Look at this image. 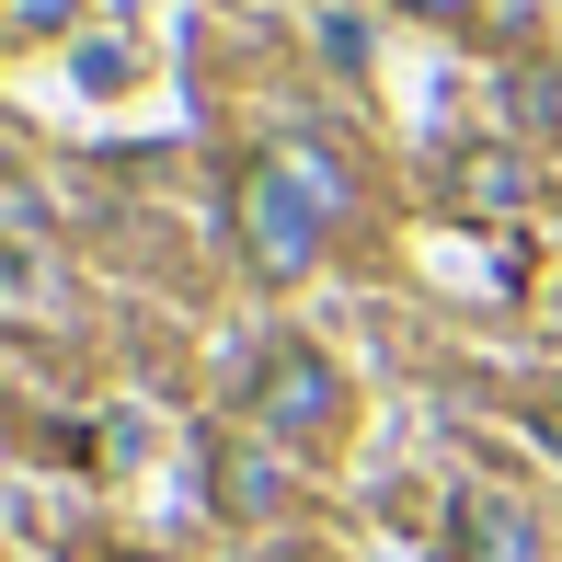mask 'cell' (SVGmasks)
Listing matches in <instances>:
<instances>
[{"instance_id":"6da1fadb","label":"cell","mask_w":562,"mask_h":562,"mask_svg":"<svg viewBox=\"0 0 562 562\" xmlns=\"http://www.w3.org/2000/svg\"><path fill=\"white\" fill-rule=\"evenodd\" d=\"M229 218H241V265L265 276V288H299V276L322 265V207L288 184V172H276V149L241 172V184H229Z\"/></svg>"},{"instance_id":"7a4b0ae2","label":"cell","mask_w":562,"mask_h":562,"mask_svg":"<svg viewBox=\"0 0 562 562\" xmlns=\"http://www.w3.org/2000/svg\"><path fill=\"white\" fill-rule=\"evenodd\" d=\"M252 425H265L276 448H299V437H334V414H345V379H334V356L322 345H265V368H252Z\"/></svg>"},{"instance_id":"3957f363","label":"cell","mask_w":562,"mask_h":562,"mask_svg":"<svg viewBox=\"0 0 562 562\" xmlns=\"http://www.w3.org/2000/svg\"><path fill=\"white\" fill-rule=\"evenodd\" d=\"M448 551L459 562H540V517L517 494H494V482H459L448 494Z\"/></svg>"},{"instance_id":"277c9868","label":"cell","mask_w":562,"mask_h":562,"mask_svg":"<svg viewBox=\"0 0 562 562\" xmlns=\"http://www.w3.org/2000/svg\"><path fill=\"white\" fill-rule=\"evenodd\" d=\"M276 505H288V459H276L265 437H229L218 448V517L229 528H265Z\"/></svg>"},{"instance_id":"5b68a950","label":"cell","mask_w":562,"mask_h":562,"mask_svg":"<svg viewBox=\"0 0 562 562\" xmlns=\"http://www.w3.org/2000/svg\"><path fill=\"white\" fill-rule=\"evenodd\" d=\"M459 207H482V218L528 207V161L517 149H459Z\"/></svg>"},{"instance_id":"8992f818","label":"cell","mask_w":562,"mask_h":562,"mask_svg":"<svg viewBox=\"0 0 562 562\" xmlns=\"http://www.w3.org/2000/svg\"><path fill=\"white\" fill-rule=\"evenodd\" d=\"M276 172H288V184L311 195L322 218H345V207H356V184H345V161H334V149H311V138H276Z\"/></svg>"},{"instance_id":"52a82bcc","label":"cell","mask_w":562,"mask_h":562,"mask_svg":"<svg viewBox=\"0 0 562 562\" xmlns=\"http://www.w3.org/2000/svg\"><path fill=\"white\" fill-rule=\"evenodd\" d=\"M528 23H540V0H471V35L482 46H528Z\"/></svg>"},{"instance_id":"ba28073f","label":"cell","mask_w":562,"mask_h":562,"mask_svg":"<svg viewBox=\"0 0 562 562\" xmlns=\"http://www.w3.org/2000/svg\"><path fill=\"white\" fill-rule=\"evenodd\" d=\"M505 104H517V126H562V69H517Z\"/></svg>"},{"instance_id":"9c48e42d","label":"cell","mask_w":562,"mask_h":562,"mask_svg":"<svg viewBox=\"0 0 562 562\" xmlns=\"http://www.w3.org/2000/svg\"><path fill=\"white\" fill-rule=\"evenodd\" d=\"M402 12H425V23H471V0H402Z\"/></svg>"},{"instance_id":"30bf717a","label":"cell","mask_w":562,"mask_h":562,"mask_svg":"<svg viewBox=\"0 0 562 562\" xmlns=\"http://www.w3.org/2000/svg\"><path fill=\"white\" fill-rule=\"evenodd\" d=\"M276 562H334V551H276Z\"/></svg>"},{"instance_id":"8fae6325","label":"cell","mask_w":562,"mask_h":562,"mask_svg":"<svg viewBox=\"0 0 562 562\" xmlns=\"http://www.w3.org/2000/svg\"><path fill=\"white\" fill-rule=\"evenodd\" d=\"M551 334H562V299H551Z\"/></svg>"},{"instance_id":"7c38bea8","label":"cell","mask_w":562,"mask_h":562,"mask_svg":"<svg viewBox=\"0 0 562 562\" xmlns=\"http://www.w3.org/2000/svg\"><path fill=\"white\" fill-rule=\"evenodd\" d=\"M551 448H562V414H551Z\"/></svg>"}]
</instances>
